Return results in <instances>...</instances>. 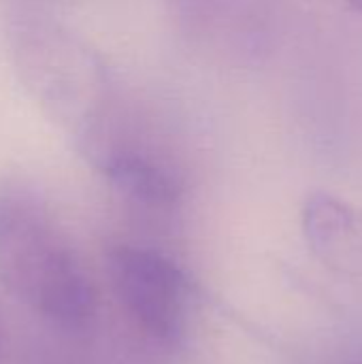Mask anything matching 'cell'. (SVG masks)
Returning <instances> with one entry per match:
<instances>
[{"label": "cell", "mask_w": 362, "mask_h": 364, "mask_svg": "<svg viewBox=\"0 0 362 364\" xmlns=\"http://www.w3.org/2000/svg\"><path fill=\"white\" fill-rule=\"evenodd\" d=\"M90 162L124 198L137 205L166 209L181 196V179L177 173L151 154L124 143L119 134Z\"/></svg>", "instance_id": "5"}, {"label": "cell", "mask_w": 362, "mask_h": 364, "mask_svg": "<svg viewBox=\"0 0 362 364\" xmlns=\"http://www.w3.org/2000/svg\"><path fill=\"white\" fill-rule=\"evenodd\" d=\"M107 262L113 288L132 320L158 341L175 339L186 311V279L177 264L134 245L111 250Z\"/></svg>", "instance_id": "3"}, {"label": "cell", "mask_w": 362, "mask_h": 364, "mask_svg": "<svg viewBox=\"0 0 362 364\" xmlns=\"http://www.w3.org/2000/svg\"><path fill=\"white\" fill-rule=\"evenodd\" d=\"M13 62L34 102L85 154L113 126L107 70L81 41L60 26L23 19L13 30Z\"/></svg>", "instance_id": "2"}, {"label": "cell", "mask_w": 362, "mask_h": 364, "mask_svg": "<svg viewBox=\"0 0 362 364\" xmlns=\"http://www.w3.org/2000/svg\"><path fill=\"white\" fill-rule=\"evenodd\" d=\"M354 11H358V13H362V0H346Z\"/></svg>", "instance_id": "6"}, {"label": "cell", "mask_w": 362, "mask_h": 364, "mask_svg": "<svg viewBox=\"0 0 362 364\" xmlns=\"http://www.w3.org/2000/svg\"><path fill=\"white\" fill-rule=\"evenodd\" d=\"M303 235L312 254L339 277H362V213L350 203L326 194H312L301 213Z\"/></svg>", "instance_id": "4"}, {"label": "cell", "mask_w": 362, "mask_h": 364, "mask_svg": "<svg viewBox=\"0 0 362 364\" xmlns=\"http://www.w3.org/2000/svg\"><path fill=\"white\" fill-rule=\"evenodd\" d=\"M0 286L66 328L85 326L96 294L43 200L28 186H0Z\"/></svg>", "instance_id": "1"}]
</instances>
